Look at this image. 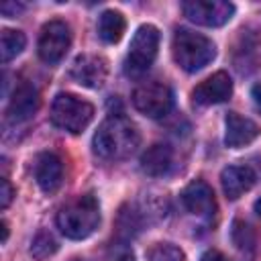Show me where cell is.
I'll return each instance as SVG.
<instances>
[{
    "mask_svg": "<svg viewBox=\"0 0 261 261\" xmlns=\"http://www.w3.org/2000/svg\"><path fill=\"white\" fill-rule=\"evenodd\" d=\"M200 261H230L226 255H222L220 251H216V249H208L202 257H200Z\"/></svg>",
    "mask_w": 261,
    "mask_h": 261,
    "instance_id": "cell-24",
    "label": "cell"
},
{
    "mask_svg": "<svg viewBox=\"0 0 261 261\" xmlns=\"http://www.w3.org/2000/svg\"><path fill=\"white\" fill-rule=\"evenodd\" d=\"M133 104L149 118H163L173 106V92L163 82H147L133 92Z\"/></svg>",
    "mask_w": 261,
    "mask_h": 261,
    "instance_id": "cell-6",
    "label": "cell"
},
{
    "mask_svg": "<svg viewBox=\"0 0 261 261\" xmlns=\"http://www.w3.org/2000/svg\"><path fill=\"white\" fill-rule=\"evenodd\" d=\"M173 165V151L169 145L155 143L141 155V169L147 175H165Z\"/></svg>",
    "mask_w": 261,
    "mask_h": 261,
    "instance_id": "cell-16",
    "label": "cell"
},
{
    "mask_svg": "<svg viewBox=\"0 0 261 261\" xmlns=\"http://www.w3.org/2000/svg\"><path fill=\"white\" fill-rule=\"evenodd\" d=\"M126 29V20L118 10H104L98 18V35L104 43H118Z\"/></svg>",
    "mask_w": 261,
    "mask_h": 261,
    "instance_id": "cell-17",
    "label": "cell"
},
{
    "mask_svg": "<svg viewBox=\"0 0 261 261\" xmlns=\"http://www.w3.org/2000/svg\"><path fill=\"white\" fill-rule=\"evenodd\" d=\"M71 45V31L63 20H49L39 35V57L55 65L59 63Z\"/></svg>",
    "mask_w": 261,
    "mask_h": 261,
    "instance_id": "cell-7",
    "label": "cell"
},
{
    "mask_svg": "<svg viewBox=\"0 0 261 261\" xmlns=\"http://www.w3.org/2000/svg\"><path fill=\"white\" fill-rule=\"evenodd\" d=\"M6 239H8V224L6 220H2V243H6Z\"/></svg>",
    "mask_w": 261,
    "mask_h": 261,
    "instance_id": "cell-27",
    "label": "cell"
},
{
    "mask_svg": "<svg viewBox=\"0 0 261 261\" xmlns=\"http://www.w3.org/2000/svg\"><path fill=\"white\" fill-rule=\"evenodd\" d=\"M181 8L192 22L202 27H222L234 14V4L226 0H190Z\"/></svg>",
    "mask_w": 261,
    "mask_h": 261,
    "instance_id": "cell-8",
    "label": "cell"
},
{
    "mask_svg": "<svg viewBox=\"0 0 261 261\" xmlns=\"http://www.w3.org/2000/svg\"><path fill=\"white\" fill-rule=\"evenodd\" d=\"M251 98H253V102H255V108L261 112V82L253 86V90H251Z\"/></svg>",
    "mask_w": 261,
    "mask_h": 261,
    "instance_id": "cell-26",
    "label": "cell"
},
{
    "mask_svg": "<svg viewBox=\"0 0 261 261\" xmlns=\"http://www.w3.org/2000/svg\"><path fill=\"white\" fill-rule=\"evenodd\" d=\"M33 173H35L37 186L45 194H53L59 190L61 179H63V161L51 151L39 153L33 165Z\"/></svg>",
    "mask_w": 261,
    "mask_h": 261,
    "instance_id": "cell-12",
    "label": "cell"
},
{
    "mask_svg": "<svg viewBox=\"0 0 261 261\" xmlns=\"http://www.w3.org/2000/svg\"><path fill=\"white\" fill-rule=\"evenodd\" d=\"M55 251H57V241L51 237V232H47V230L37 232V237L33 239V245H31V255L35 259H47Z\"/></svg>",
    "mask_w": 261,
    "mask_h": 261,
    "instance_id": "cell-19",
    "label": "cell"
},
{
    "mask_svg": "<svg viewBox=\"0 0 261 261\" xmlns=\"http://www.w3.org/2000/svg\"><path fill=\"white\" fill-rule=\"evenodd\" d=\"M73 261H80V259H73Z\"/></svg>",
    "mask_w": 261,
    "mask_h": 261,
    "instance_id": "cell-29",
    "label": "cell"
},
{
    "mask_svg": "<svg viewBox=\"0 0 261 261\" xmlns=\"http://www.w3.org/2000/svg\"><path fill=\"white\" fill-rule=\"evenodd\" d=\"M24 6L22 4H16V2H4L2 4V14L4 16H16Z\"/></svg>",
    "mask_w": 261,
    "mask_h": 261,
    "instance_id": "cell-25",
    "label": "cell"
},
{
    "mask_svg": "<svg viewBox=\"0 0 261 261\" xmlns=\"http://www.w3.org/2000/svg\"><path fill=\"white\" fill-rule=\"evenodd\" d=\"M171 53L175 63L184 69V71H200L202 67H206L214 55H216V47L214 43L194 31L188 29H177L173 35V43H171Z\"/></svg>",
    "mask_w": 261,
    "mask_h": 261,
    "instance_id": "cell-3",
    "label": "cell"
},
{
    "mask_svg": "<svg viewBox=\"0 0 261 261\" xmlns=\"http://www.w3.org/2000/svg\"><path fill=\"white\" fill-rule=\"evenodd\" d=\"M106 261H135L133 251L126 247V243H112L106 255Z\"/></svg>",
    "mask_w": 261,
    "mask_h": 261,
    "instance_id": "cell-22",
    "label": "cell"
},
{
    "mask_svg": "<svg viewBox=\"0 0 261 261\" xmlns=\"http://www.w3.org/2000/svg\"><path fill=\"white\" fill-rule=\"evenodd\" d=\"M224 124H226L224 143L230 149H239V147H245V145L253 143L261 133V128L255 120H251L247 116H241L239 112H228Z\"/></svg>",
    "mask_w": 261,
    "mask_h": 261,
    "instance_id": "cell-14",
    "label": "cell"
},
{
    "mask_svg": "<svg viewBox=\"0 0 261 261\" xmlns=\"http://www.w3.org/2000/svg\"><path fill=\"white\" fill-rule=\"evenodd\" d=\"M0 186H2V192H0V206H2V208H8V204H10L12 196H14V190H12V186H10V181H8L6 177H2Z\"/></svg>",
    "mask_w": 261,
    "mask_h": 261,
    "instance_id": "cell-23",
    "label": "cell"
},
{
    "mask_svg": "<svg viewBox=\"0 0 261 261\" xmlns=\"http://www.w3.org/2000/svg\"><path fill=\"white\" fill-rule=\"evenodd\" d=\"M39 102L41 100H39L37 88L33 84H29V82H22V84H18L14 88V92L10 96V102H8L6 114H8V118L12 122H24L37 112Z\"/></svg>",
    "mask_w": 261,
    "mask_h": 261,
    "instance_id": "cell-13",
    "label": "cell"
},
{
    "mask_svg": "<svg viewBox=\"0 0 261 261\" xmlns=\"http://www.w3.org/2000/svg\"><path fill=\"white\" fill-rule=\"evenodd\" d=\"M255 212H257V216L261 218V198H259V200L255 202Z\"/></svg>",
    "mask_w": 261,
    "mask_h": 261,
    "instance_id": "cell-28",
    "label": "cell"
},
{
    "mask_svg": "<svg viewBox=\"0 0 261 261\" xmlns=\"http://www.w3.org/2000/svg\"><path fill=\"white\" fill-rule=\"evenodd\" d=\"M27 45V37L20 31H12V29H4L0 35V55H2V63H8L10 59H14L16 55L22 53Z\"/></svg>",
    "mask_w": 261,
    "mask_h": 261,
    "instance_id": "cell-18",
    "label": "cell"
},
{
    "mask_svg": "<svg viewBox=\"0 0 261 261\" xmlns=\"http://www.w3.org/2000/svg\"><path fill=\"white\" fill-rule=\"evenodd\" d=\"M181 204L186 206V210L194 216L200 218H212L216 212V200H214V192L212 188L202 181L196 179L192 184H188L181 192Z\"/></svg>",
    "mask_w": 261,
    "mask_h": 261,
    "instance_id": "cell-11",
    "label": "cell"
},
{
    "mask_svg": "<svg viewBox=\"0 0 261 261\" xmlns=\"http://www.w3.org/2000/svg\"><path fill=\"white\" fill-rule=\"evenodd\" d=\"M230 94H232L230 75L226 71H216L194 88L192 98L198 106H212V104L226 102L230 98Z\"/></svg>",
    "mask_w": 261,
    "mask_h": 261,
    "instance_id": "cell-9",
    "label": "cell"
},
{
    "mask_svg": "<svg viewBox=\"0 0 261 261\" xmlns=\"http://www.w3.org/2000/svg\"><path fill=\"white\" fill-rule=\"evenodd\" d=\"M232 241H234V245L241 251H245V249L251 251L253 249V243H255L251 228L245 222H241V220H234V224H232Z\"/></svg>",
    "mask_w": 261,
    "mask_h": 261,
    "instance_id": "cell-21",
    "label": "cell"
},
{
    "mask_svg": "<svg viewBox=\"0 0 261 261\" xmlns=\"http://www.w3.org/2000/svg\"><path fill=\"white\" fill-rule=\"evenodd\" d=\"M139 141H141V135L135 122H130L126 116L112 114L98 126L92 147L98 157L108 161H118V159L130 157L137 151Z\"/></svg>",
    "mask_w": 261,
    "mask_h": 261,
    "instance_id": "cell-1",
    "label": "cell"
},
{
    "mask_svg": "<svg viewBox=\"0 0 261 261\" xmlns=\"http://www.w3.org/2000/svg\"><path fill=\"white\" fill-rule=\"evenodd\" d=\"M57 228L73 241L90 237L100 224V204L92 194L77 196L57 212Z\"/></svg>",
    "mask_w": 261,
    "mask_h": 261,
    "instance_id": "cell-2",
    "label": "cell"
},
{
    "mask_svg": "<svg viewBox=\"0 0 261 261\" xmlns=\"http://www.w3.org/2000/svg\"><path fill=\"white\" fill-rule=\"evenodd\" d=\"M71 77L84 88H102L108 75L106 59L100 55H80L71 63Z\"/></svg>",
    "mask_w": 261,
    "mask_h": 261,
    "instance_id": "cell-10",
    "label": "cell"
},
{
    "mask_svg": "<svg viewBox=\"0 0 261 261\" xmlns=\"http://www.w3.org/2000/svg\"><path fill=\"white\" fill-rule=\"evenodd\" d=\"M157 49H159V31L153 24L139 27L126 53V61H124L126 75L130 77L143 75L153 65L157 57Z\"/></svg>",
    "mask_w": 261,
    "mask_h": 261,
    "instance_id": "cell-5",
    "label": "cell"
},
{
    "mask_svg": "<svg viewBox=\"0 0 261 261\" xmlns=\"http://www.w3.org/2000/svg\"><path fill=\"white\" fill-rule=\"evenodd\" d=\"M220 184L228 200L241 198L255 184V171L249 165H228L220 173Z\"/></svg>",
    "mask_w": 261,
    "mask_h": 261,
    "instance_id": "cell-15",
    "label": "cell"
},
{
    "mask_svg": "<svg viewBox=\"0 0 261 261\" xmlns=\"http://www.w3.org/2000/svg\"><path fill=\"white\" fill-rule=\"evenodd\" d=\"M94 118V106L73 94H57L51 104V122L67 133H82Z\"/></svg>",
    "mask_w": 261,
    "mask_h": 261,
    "instance_id": "cell-4",
    "label": "cell"
},
{
    "mask_svg": "<svg viewBox=\"0 0 261 261\" xmlns=\"http://www.w3.org/2000/svg\"><path fill=\"white\" fill-rule=\"evenodd\" d=\"M147 261H186V255L169 243H159L147 253Z\"/></svg>",
    "mask_w": 261,
    "mask_h": 261,
    "instance_id": "cell-20",
    "label": "cell"
}]
</instances>
